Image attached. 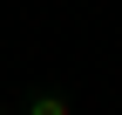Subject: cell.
Masks as SVG:
<instances>
[{
  "label": "cell",
  "instance_id": "cell-1",
  "mask_svg": "<svg viewBox=\"0 0 122 115\" xmlns=\"http://www.w3.org/2000/svg\"><path fill=\"white\" fill-rule=\"evenodd\" d=\"M20 115H75V108H68V95L41 88V95H27V108H20Z\"/></svg>",
  "mask_w": 122,
  "mask_h": 115
}]
</instances>
